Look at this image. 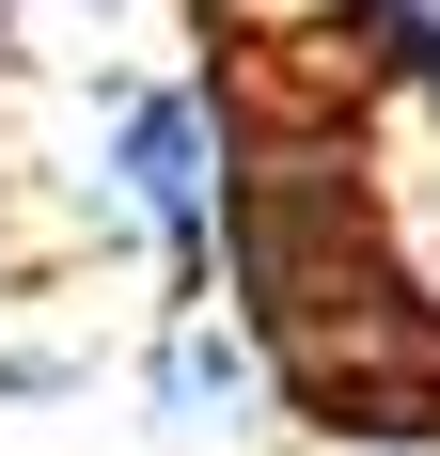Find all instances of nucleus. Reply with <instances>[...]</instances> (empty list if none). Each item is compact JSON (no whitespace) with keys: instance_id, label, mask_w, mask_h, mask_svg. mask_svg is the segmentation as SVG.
I'll return each instance as SVG.
<instances>
[{"instance_id":"obj_1","label":"nucleus","mask_w":440,"mask_h":456,"mask_svg":"<svg viewBox=\"0 0 440 456\" xmlns=\"http://www.w3.org/2000/svg\"><path fill=\"white\" fill-rule=\"evenodd\" d=\"M252 394H267V362H252V330H236V299L220 315H158V425L174 441H220Z\"/></svg>"},{"instance_id":"obj_2","label":"nucleus","mask_w":440,"mask_h":456,"mask_svg":"<svg viewBox=\"0 0 440 456\" xmlns=\"http://www.w3.org/2000/svg\"><path fill=\"white\" fill-rule=\"evenodd\" d=\"M314 16L346 32V63L378 94H425V110H440V0H314Z\"/></svg>"},{"instance_id":"obj_3","label":"nucleus","mask_w":440,"mask_h":456,"mask_svg":"<svg viewBox=\"0 0 440 456\" xmlns=\"http://www.w3.org/2000/svg\"><path fill=\"white\" fill-rule=\"evenodd\" d=\"M0 79H16V0H0Z\"/></svg>"}]
</instances>
